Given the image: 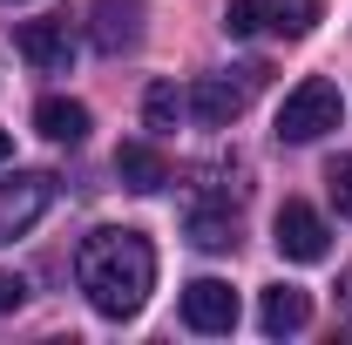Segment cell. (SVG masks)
I'll use <instances>...</instances> for the list:
<instances>
[{
    "label": "cell",
    "instance_id": "obj_1",
    "mask_svg": "<svg viewBox=\"0 0 352 345\" xmlns=\"http://www.w3.org/2000/svg\"><path fill=\"white\" fill-rule=\"evenodd\" d=\"M75 285L102 318H135L156 291V244L142 230H88L75 251Z\"/></svg>",
    "mask_w": 352,
    "mask_h": 345
},
{
    "label": "cell",
    "instance_id": "obj_2",
    "mask_svg": "<svg viewBox=\"0 0 352 345\" xmlns=\"http://www.w3.org/2000/svg\"><path fill=\"white\" fill-rule=\"evenodd\" d=\"M339 115H346V95H339V82L305 75V82L285 95V109H278V135H285V142H318L325 129H339Z\"/></svg>",
    "mask_w": 352,
    "mask_h": 345
},
{
    "label": "cell",
    "instance_id": "obj_3",
    "mask_svg": "<svg viewBox=\"0 0 352 345\" xmlns=\"http://www.w3.org/2000/svg\"><path fill=\"white\" fill-rule=\"evenodd\" d=\"M47 203H54V176H47V170L7 176V183H0V244L28 237V230L47 216Z\"/></svg>",
    "mask_w": 352,
    "mask_h": 345
},
{
    "label": "cell",
    "instance_id": "obj_4",
    "mask_svg": "<svg viewBox=\"0 0 352 345\" xmlns=\"http://www.w3.org/2000/svg\"><path fill=\"white\" fill-rule=\"evenodd\" d=\"M271 244H278L292 264H318L325 251H332V230H325V216L311 210V203L285 197V203H278V216H271Z\"/></svg>",
    "mask_w": 352,
    "mask_h": 345
},
{
    "label": "cell",
    "instance_id": "obj_5",
    "mask_svg": "<svg viewBox=\"0 0 352 345\" xmlns=\"http://www.w3.org/2000/svg\"><path fill=\"white\" fill-rule=\"evenodd\" d=\"M251 75H258V68H244V82H230V75H204V82L190 88V115H197L204 129H230V122L244 115V102H251Z\"/></svg>",
    "mask_w": 352,
    "mask_h": 345
},
{
    "label": "cell",
    "instance_id": "obj_6",
    "mask_svg": "<svg viewBox=\"0 0 352 345\" xmlns=\"http://www.w3.org/2000/svg\"><path fill=\"white\" fill-rule=\"evenodd\" d=\"M183 325L190 332H230L237 325V291L223 278H190L183 285Z\"/></svg>",
    "mask_w": 352,
    "mask_h": 345
},
{
    "label": "cell",
    "instance_id": "obj_7",
    "mask_svg": "<svg viewBox=\"0 0 352 345\" xmlns=\"http://www.w3.org/2000/svg\"><path fill=\"white\" fill-rule=\"evenodd\" d=\"M14 47H21L41 75H68V68H75V34H68V21H21V27H14Z\"/></svg>",
    "mask_w": 352,
    "mask_h": 345
},
{
    "label": "cell",
    "instance_id": "obj_8",
    "mask_svg": "<svg viewBox=\"0 0 352 345\" xmlns=\"http://www.w3.org/2000/svg\"><path fill=\"white\" fill-rule=\"evenodd\" d=\"M88 41L102 54H129L142 41V0H95L88 7Z\"/></svg>",
    "mask_w": 352,
    "mask_h": 345
},
{
    "label": "cell",
    "instance_id": "obj_9",
    "mask_svg": "<svg viewBox=\"0 0 352 345\" xmlns=\"http://www.w3.org/2000/svg\"><path fill=\"white\" fill-rule=\"evenodd\" d=\"M305 318H311V298L298 291V285H271L258 304V325L271 332V339H285V332H305Z\"/></svg>",
    "mask_w": 352,
    "mask_h": 345
},
{
    "label": "cell",
    "instance_id": "obj_10",
    "mask_svg": "<svg viewBox=\"0 0 352 345\" xmlns=\"http://www.w3.org/2000/svg\"><path fill=\"white\" fill-rule=\"evenodd\" d=\"M116 176H122L129 190L149 197V190H163V183H170V163H163V149H156V142H122V149H116Z\"/></svg>",
    "mask_w": 352,
    "mask_h": 345
},
{
    "label": "cell",
    "instance_id": "obj_11",
    "mask_svg": "<svg viewBox=\"0 0 352 345\" xmlns=\"http://www.w3.org/2000/svg\"><path fill=\"white\" fill-rule=\"evenodd\" d=\"M34 129H41L47 142H68V149H75V142L88 135V109L68 102V95H47L41 109H34Z\"/></svg>",
    "mask_w": 352,
    "mask_h": 345
},
{
    "label": "cell",
    "instance_id": "obj_12",
    "mask_svg": "<svg viewBox=\"0 0 352 345\" xmlns=\"http://www.w3.org/2000/svg\"><path fill=\"white\" fill-rule=\"evenodd\" d=\"M264 27L285 34V41H305L311 27H318V0H271L264 7Z\"/></svg>",
    "mask_w": 352,
    "mask_h": 345
},
{
    "label": "cell",
    "instance_id": "obj_13",
    "mask_svg": "<svg viewBox=\"0 0 352 345\" xmlns=\"http://www.w3.org/2000/svg\"><path fill=\"white\" fill-rule=\"evenodd\" d=\"M190 237H197L204 251H230V244H237V216H230V210H204V203H197V210H190Z\"/></svg>",
    "mask_w": 352,
    "mask_h": 345
},
{
    "label": "cell",
    "instance_id": "obj_14",
    "mask_svg": "<svg viewBox=\"0 0 352 345\" xmlns=\"http://www.w3.org/2000/svg\"><path fill=\"white\" fill-rule=\"evenodd\" d=\"M176 115H183V95H176V82H149V95H142V129L170 135Z\"/></svg>",
    "mask_w": 352,
    "mask_h": 345
},
{
    "label": "cell",
    "instance_id": "obj_15",
    "mask_svg": "<svg viewBox=\"0 0 352 345\" xmlns=\"http://www.w3.org/2000/svg\"><path fill=\"white\" fill-rule=\"evenodd\" d=\"M258 27H264V0H230V7H223V34L244 41V34H258Z\"/></svg>",
    "mask_w": 352,
    "mask_h": 345
},
{
    "label": "cell",
    "instance_id": "obj_16",
    "mask_svg": "<svg viewBox=\"0 0 352 345\" xmlns=\"http://www.w3.org/2000/svg\"><path fill=\"white\" fill-rule=\"evenodd\" d=\"M325 190H332V203H339V216L352 223V156H339V163L325 170Z\"/></svg>",
    "mask_w": 352,
    "mask_h": 345
},
{
    "label": "cell",
    "instance_id": "obj_17",
    "mask_svg": "<svg viewBox=\"0 0 352 345\" xmlns=\"http://www.w3.org/2000/svg\"><path fill=\"white\" fill-rule=\"evenodd\" d=\"M21 298H28V278H14V271H0V311H14Z\"/></svg>",
    "mask_w": 352,
    "mask_h": 345
},
{
    "label": "cell",
    "instance_id": "obj_18",
    "mask_svg": "<svg viewBox=\"0 0 352 345\" xmlns=\"http://www.w3.org/2000/svg\"><path fill=\"white\" fill-rule=\"evenodd\" d=\"M339 304H346V318H352V264L339 271Z\"/></svg>",
    "mask_w": 352,
    "mask_h": 345
},
{
    "label": "cell",
    "instance_id": "obj_19",
    "mask_svg": "<svg viewBox=\"0 0 352 345\" xmlns=\"http://www.w3.org/2000/svg\"><path fill=\"white\" fill-rule=\"evenodd\" d=\"M7 156H14V135H7V129H0V163H7Z\"/></svg>",
    "mask_w": 352,
    "mask_h": 345
}]
</instances>
